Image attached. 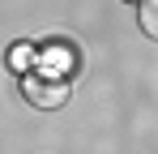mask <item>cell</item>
<instances>
[{
	"instance_id": "6da1fadb",
	"label": "cell",
	"mask_w": 158,
	"mask_h": 154,
	"mask_svg": "<svg viewBox=\"0 0 158 154\" xmlns=\"http://www.w3.org/2000/svg\"><path fill=\"white\" fill-rule=\"evenodd\" d=\"M22 94H26L39 111H56L69 103V81L56 73H26L22 77Z\"/></svg>"
},
{
	"instance_id": "7a4b0ae2",
	"label": "cell",
	"mask_w": 158,
	"mask_h": 154,
	"mask_svg": "<svg viewBox=\"0 0 158 154\" xmlns=\"http://www.w3.org/2000/svg\"><path fill=\"white\" fill-rule=\"evenodd\" d=\"M137 9H141V30L150 39H158V0H141Z\"/></svg>"
},
{
	"instance_id": "3957f363",
	"label": "cell",
	"mask_w": 158,
	"mask_h": 154,
	"mask_svg": "<svg viewBox=\"0 0 158 154\" xmlns=\"http://www.w3.org/2000/svg\"><path fill=\"white\" fill-rule=\"evenodd\" d=\"M132 4H141V0H132Z\"/></svg>"
}]
</instances>
